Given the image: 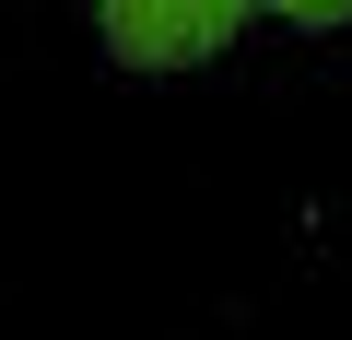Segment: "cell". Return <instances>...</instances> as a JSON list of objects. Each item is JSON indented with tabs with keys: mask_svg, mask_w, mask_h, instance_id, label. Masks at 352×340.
Listing matches in <instances>:
<instances>
[{
	"mask_svg": "<svg viewBox=\"0 0 352 340\" xmlns=\"http://www.w3.org/2000/svg\"><path fill=\"white\" fill-rule=\"evenodd\" d=\"M247 12H258V0H94L118 71H200V59L235 47Z\"/></svg>",
	"mask_w": 352,
	"mask_h": 340,
	"instance_id": "1",
	"label": "cell"
},
{
	"mask_svg": "<svg viewBox=\"0 0 352 340\" xmlns=\"http://www.w3.org/2000/svg\"><path fill=\"white\" fill-rule=\"evenodd\" d=\"M258 12H282V24H305V36H329V24H352V0H258Z\"/></svg>",
	"mask_w": 352,
	"mask_h": 340,
	"instance_id": "2",
	"label": "cell"
}]
</instances>
